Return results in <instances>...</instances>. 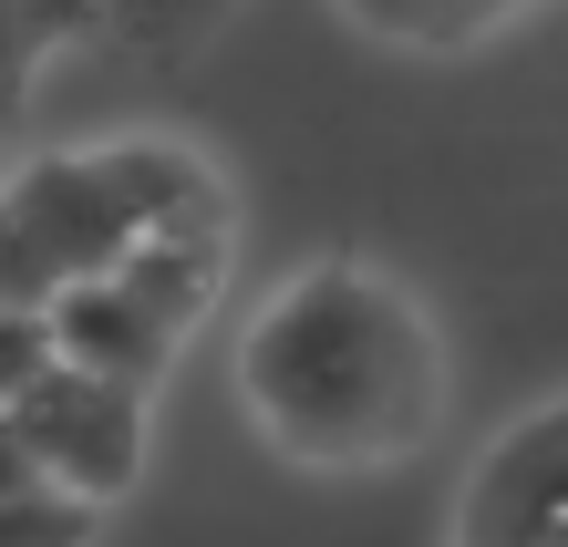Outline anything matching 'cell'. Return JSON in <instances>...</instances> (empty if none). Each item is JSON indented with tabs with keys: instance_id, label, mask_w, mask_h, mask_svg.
<instances>
[{
	"instance_id": "obj_1",
	"label": "cell",
	"mask_w": 568,
	"mask_h": 547,
	"mask_svg": "<svg viewBox=\"0 0 568 547\" xmlns=\"http://www.w3.org/2000/svg\"><path fill=\"white\" fill-rule=\"evenodd\" d=\"M239 393L300 465H404L445 414V341L404 280L321 259L248 321Z\"/></svg>"
},
{
	"instance_id": "obj_2",
	"label": "cell",
	"mask_w": 568,
	"mask_h": 547,
	"mask_svg": "<svg viewBox=\"0 0 568 547\" xmlns=\"http://www.w3.org/2000/svg\"><path fill=\"white\" fill-rule=\"evenodd\" d=\"M227 176L176 134L62 145L0 176V300L52 311L62 290L104 280L135 237H227Z\"/></svg>"
},
{
	"instance_id": "obj_3",
	"label": "cell",
	"mask_w": 568,
	"mask_h": 547,
	"mask_svg": "<svg viewBox=\"0 0 568 547\" xmlns=\"http://www.w3.org/2000/svg\"><path fill=\"white\" fill-rule=\"evenodd\" d=\"M21 434V455H31V475H42L52 496H73V506H104L145 475V393H124V383H93V372H42L11 414H0Z\"/></svg>"
},
{
	"instance_id": "obj_4",
	"label": "cell",
	"mask_w": 568,
	"mask_h": 547,
	"mask_svg": "<svg viewBox=\"0 0 568 547\" xmlns=\"http://www.w3.org/2000/svg\"><path fill=\"white\" fill-rule=\"evenodd\" d=\"M455 547H568V414L538 403L476 455L455 496Z\"/></svg>"
},
{
	"instance_id": "obj_5",
	"label": "cell",
	"mask_w": 568,
	"mask_h": 547,
	"mask_svg": "<svg viewBox=\"0 0 568 547\" xmlns=\"http://www.w3.org/2000/svg\"><path fill=\"white\" fill-rule=\"evenodd\" d=\"M42 321H52V362H62V372L124 383V393H145V403H155V383H165V362H176V331H165L145 300H124L114 280L62 290Z\"/></svg>"
},
{
	"instance_id": "obj_6",
	"label": "cell",
	"mask_w": 568,
	"mask_h": 547,
	"mask_svg": "<svg viewBox=\"0 0 568 547\" xmlns=\"http://www.w3.org/2000/svg\"><path fill=\"white\" fill-rule=\"evenodd\" d=\"M342 11L362 31H383V42H404V52H465L486 31H507L527 0H342Z\"/></svg>"
},
{
	"instance_id": "obj_7",
	"label": "cell",
	"mask_w": 568,
	"mask_h": 547,
	"mask_svg": "<svg viewBox=\"0 0 568 547\" xmlns=\"http://www.w3.org/2000/svg\"><path fill=\"white\" fill-rule=\"evenodd\" d=\"M239 0H104V42L145 52V62H186Z\"/></svg>"
},
{
	"instance_id": "obj_8",
	"label": "cell",
	"mask_w": 568,
	"mask_h": 547,
	"mask_svg": "<svg viewBox=\"0 0 568 547\" xmlns=\"http://www.w3.org/2000/svg\"><path fill=\"white\" fill-rule=\"evenodd\" d=\"M93 506L73 496H52V486H31V496H0V547H93Z\"/></svg>"
},
{
	"instance_id": "obj_9",
	"label": "cell",
	"mask_w": 568,
	"mask_h": 547,
	"mask_svg": "<svg viewBox=\"0 0 568 547\" xmlns=\"http://www.w3.org/2000/svg\"><path fill=\"white\" fill-rule=\"evenodd\" d=\"M52 372V321L42 311H11V300H0V414H11V403L31 393Z\"/></svg>"
},
{
	"instance_id": "obj_10",
	"label": "cell",
	"mask_w": 568,
	"mask_h": 547,
	"mask_svg": "<svg viewBox=\"0 0 568 547\" xmlns=\"http://www.w3.org/2000/svg\"><path fill=\"white\" fill-rule=\"evenodd\" d=\"M31 486H42V475H31V455H21V434L0 424V496H31Z\"/></svg>"
}]
</instances>
